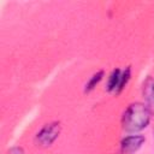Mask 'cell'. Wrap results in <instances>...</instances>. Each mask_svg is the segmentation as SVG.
I'll return each instance as SVG.
<instances>
[{"mask_svg":"<svg viewBox=\"0 0 154 154\" xmlns=\"http://www.w3.org/2000/svg\"><path fill=\"white\" fill-rule=\"evenodd\" d=\"M150 114L152 112L146 103H141V102L131 103L130 106H128L122 118V124L124 130L129 132H137L143 130L149 124Z\"/></svg>","mask_w":154,"mask_h":154,"instance_id":"cell-1","label":"cell"},{"mask_svg":"<svg viewBox=\"0 0 154 154\" xmlns=\"http://www.w3.org/2000/svg\"><path fill=\"white\" fill-rule=\"evenodd\" d=\"M59 134H60V124L51 123L41 129V131L37 134L36 138L41 146H49L58 138Z\"/></svg>","mask_w":154,"mask_h":154,"instance_id":"cell-2","label":"cell"},{"mask_svg":"<svg viewBox=\"0 0 154 154\" xmlns=\"http://www.w3.org/2000/svg\"><path fill=\"white\" fill-rule=\"evenodd\" d=\"M146 138L141 135H131L125 137L120 143V150L123 154H134L137 152L142 144L144 143Z\"/></svg>","mask_w":154,"mask_h":154,"instance_id":"cell-3","label":"cell"},{"mask_svg":"<svg viewBox=\"0 0 154 154\" xmlns=\"http://www.w3.org/2000/svg\"><path fill=\"white\" fill-rule=\"evenodd\" d=\"M143 96L147 107L154 112V78L148 77L143 83Z\"/></svg>","mask_w":154,"mask_h":154,"instance_id":"cell-4","label":"cell"},{"mask_svg":"<svg viewBox=\"0 0 154 154\" xmlns=\"http://www.w3.org/2000/svg\"><path fill=\"white\" fill-rule=\"evenodd\" d=\"M120 77H122V72L119 69H116L113 70V72L109 75V78H108V82H107V91L109 93H116L117 94V90L119 88V83H120Z\"/></svg>","mask_w":154,"mask_h":154,"instance_id":"cell-5","label":"cell"},{"mask_svg":"<svg viewBox=\"0 0 154 154\" xmlns=\"http://www.w3.org/2000/svg\"><path fill=\"white\" fill-rule=\"evenodd\" d=\"M102 76H103V71H99V72L94 73V75L90 77V79L88 81V83L85 84L84 91H90V90H93V89L96 87V84H99V82L102 79Z\"/></svg>","mask_w":154,"mask_h":154,"instance_id":"cell-6","label":"cell"},{"mask_svg":"<svg viewBox=\"0 0 154 154\" xmlns=\"http://www.w3.org/2000/svg\"><path fill=\"white\" fill-rule=\"evenodd\" d=\"M130 67H126L125 70H124V72L122 73V77H120V83H119V88H118V90H117V94H119L124 88H125V85L128 84V82H129V79H130Z\"/></svg>","mask_w":154,"mask_h":154,"instance_id":"cell-7","label":"cell"},{"mask_svg":"<svg viewBox=\"0 0 154 154\" xmlns=\"http://www.w3.org/2000/svg\"><path fill=\"white\" fill-rule=\"evenodd\" d=\"M11 154H23V150L20 148H13L11 150Z\"/></svg>","mask_w":154,"mask_h":154,"instance_id":"cell-8","label":"cell"}]
</instances>
